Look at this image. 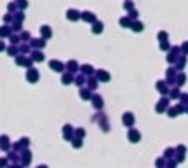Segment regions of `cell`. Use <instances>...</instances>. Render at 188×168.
I'll return each mask as SVG.
<instances>
[{
  "label": "cell",
  "mask_w": 188,
  "mask_h": 168,
  "mask_svg": "<svg viewBox=\"0 0 188 168\" xmlns=\"http://www.w3.org/2000/svg\"><path fill=\"white\" fill-rule=\"evenodd\" d=\"M32 63H34V60H32V58H28V56H25V54H18V56H16V65H20V67L32 68Z\"/></svg>",
  "instance_id": "1"
},
{
  "label": "cell",
  "mask_w": 188,
  "mask_h": 168,
  "mask_svg": "<svg viewBox=\"0 0 188 168\" xmlns=\"http://www.w3.org/2000/svg\"><path fill=\"white\" fill-rule=\"evenodd\" d=\"M63 138H65V140H70V142L76 138V131H74V128H72L70 124H65V126H63Z\"/></svg>",
  "instance_id": "2"
},
{
  "label": "cell",
  "mask_w": 188,
  "mask_h": 168,
  "mask_svg": "<svg viewBox=\"0 0 188 168\" xmlns=\"http://www.w3.org/2000/svg\"><path fill=\"white\" fill-rule=\"evenodd\" d=\"M27 81L28 82H37V81H39V70L37 68H34V67H32V68H28L27 70Z\"/></svg>",
  "instance_id": "3"
},
{
  "label": "cell",
  "mask_w": 188,
  "mask_h": 168,
  "mask_svg": "<svg viewBox=\"0 0 188 168\" xmlns=\"http://www.w3.org/2000/svg\"><path fill=\"white\" fill-rule=\"evenodd\" d=\"M49 68L53 72H63V70H67V67H65V63L58 61V60H51L49 61Z\"/></svg>",
  "instance_id": "4"
},
{
  "label": "cell",
  "mask_w": 188,
  "mask_h": 168,
  "mask_svg": "<svg viewBox=\"0 0 188 168\" xmlns=\"http://www.w3.org/2000/svg\"><path fill=\"white\" fill-rule=\"evenodd\" d=\"M121 121H123V124L128 126V128H132L134 123H135V117H134L132 112H125L123 116H121Z\"/></svg>",
  "instance_id": "5"
},
{
  "label": "cell",
  "mask_w": 188,
  "mask_h": 168,
  "mask_svg": "<svg viewBox=\"0 0 188 168\" xmlns=\"http://www.w3.org/2000/svg\"><path fill=\"white\" fill-rule=\"evenodd\" d=\"M95 77H97L100 82H107V81H111V75H109V72H107V70H102V68L95 72Z\"/></svg>",
  "instance_id": "6"
},
{
  "label": "cell",
  "mask_w": 188,
  "mask_h": 168,
  "mask_svg": "<svg viewBox=\"0 0 188 168\" xmlns=\"http://www.w3.org/2000/svg\"><path fill=\"white\" fill-rule=\"evenodd\" d=\"M30 46H32V47L34 49H44L46 47V39H42V37H39V39H32V40H30Z\"/></svg>",
  "instance_id": "7"
},
{
  "label": "cell",
  "mask_w": 188,
  "mask_h": 168,
  "mask_svg": "<svg viewBox=\"0 0 188 168\" xmlns=\"http://www.w3.org/2000/svg\"><path fill=\"white\" fill-rule=\"evenodd\" d=\"M81 19H83L84 23H91V25H93V23L97 21V16L91 12V11H84V12L81 14Z\"/></svg>",
  "instance_id": "8"
},
{
  "label": "cell",
  "mask_w": 188,
  "mask_h": 168,
  "mask_svg": "<svg viewBox=\"0 0 188 168\" xmlns=\"http://www.w3.org/2000/svg\"><path fill=\"white\" fill-rule=\"evenodd\" d=\"M155 110L158 112V114H162L164 110H169V98H162L160 102L157 103V107H155Z\"/></svg>",
  "instance_id": "9"
},
{
  "label": "cell",
  "mask_w": 188,
  "mask_h": 168,
  "mask_svg": "<svg viewBox=\"0 0 188 168\" xmlns=\"http://www.w3.org/2000/svg\"><path fill=\"white\" fill-rule=\"evenodd\" d=\"M21 165L23 166H28L30 163H32V152L28 151V149H25V151H21Z\"/></svg>",
  "instance_id": "10"
},
{
  "label": "cell",
  "mask_w": 188,
  "mask_h": 168,
  "mask_svg": "<svg viewBox=\"0 0 188 168\" xmlns=\"http://www.w3.org/2000/svg\"><path fill=\"white\" fill-rule=\"evenodd\" d=\"M65 67H67V72H70V74H76L77 70H81L79 63H77L76 60H70V61H67V63H65Z\"/></svg>",
  "instance_id": "11"
},
{
  "label": "cell",
  "mask_w": 188,
  "mask_h": 168,
  "mask_svg": "<svg viewBox=\"0 0 188 168\" xmlns=\"http://www.w3.org/2000/svg\"><path fill=\"white\" fill-rule=\"evenodd\" d=\"M128 140H130L132 144H137L141 140V133L137 131L135 128H130V130H128Z\"/></svg>",
  "instance_id": "12"
},
{
  "label": "cell",
  "mask_w": 188,
  "mask_h": 168,
  "mask_svg": "<svg viewBox=\"0 0 188 168\" xmlns=\"http://www.w3.org/2000/svg\"><path fill=\"white\" fill-rule=\"evenodd\" d=\"M81 14L83 12H79L76 9H69V11H67V19L69 21H79L81 19Z\"/></svg>",
  "instance_id": "13"
},
{
  "label": "cell",
  "mask_w": 188,
  "mask_h": 168,
  "mask_svg": "<svg viewBox=\"0 0 188 168\" xmlns=\"http://www.w3.org/2000/svg\"><path fill=\"white\" fill-rule=\"evenodd\" d=\"M95 72H97V70L93 68L91 65H88V63H86V65H81V74H83V75L91 77V75H95Z\"/></svg>",
  "instance_id": "14"
},
{
  "label": "cell",
  "mask_w": 188,
  "mask_h": 168,
  "mask_svg": "<svg viewBox=\"0 0 188 168\" xmlns=\"http://www.w3.org/2000/svg\"><path fill=\"white\" fill-rule=\"evenodd\" d=\"M39 32H41V37L42 39H51V35H53V32H51V26H48V25H42L41 28H39Z\"/></svg>",
  "instance_id": "15"
},
{
  "label": "cell",
  "mask_w": 188,
  "mask_h": 168,
  "mask_svg": "<svg viewBox=\"0 0 188 168\" xmlns=\"http://www.w3.org/2000/svg\"><path fill=\"white\" fill-rule=\"evenodd\" d=\"M34 47L30 46V42H21L20 44V54H32Z\"/></svg>",
  "instance_id": "16"
},
{
  "label": "cell",
  "mask_w": 188,
  "mask_h": 168,
  "mask_svg": "<svg viewBox=\"0 0 188 168\" xmlns=\"http://www.w3.org/2000/svg\"><path fill=\"white\" fill-rule=\"evenodd\" d=\"M104 32V23L102 21H95L93 25H91V33H95V35H98V33H102Z\"/></svg>",
  "instance_id": "17"
},
{
  "label": "cell",
  "mask_w": 188,
  "mask_h": 168,
  "mask_svg": "<svg viewBox=\"0 0 188 168\" xmlns=\"http://www.w3.org/2000/svg\"><path fill=\"white\" fill-rule=\"evenodd\" d=\"M157 89L160 91L162 95H169V84H167V81H158L157 82Z\"/></svg>",
  "instance_id": "18"
},
{
  "label": "cell",
  "mask_w": 188,
  "mask_h": 168,
  "mask_svg": "<svg viewBox=\"0 0 188 168\" xmlns=\"http://www.w3.org/2000/svg\"><path fill=\"white\" fill-rule=\"evenodd\" d=\"M14 32H13V28H11V25H4L2 26V30H0V37L2 39H7V37H11Z\"/></svg>",
  "instance_id": "19"
},
{
  "label": "cell",
  "mask_w": 188,
  "mask_h": 168,
  "mask_svg": "<svg viewBox=\"0 0 188 168\" xmlns=\"http://www.w3.org/2000/svg\"><path fill=\"white\" fill-rule=\"evenodd\" d=\"M30 56H32V60H34V61H44V58H46V56H44V53H42L41 49H34Z\"/></svg>",
  "instance_id": "20"
},
{
  "label": "cell",
  "mask_w": 188,
  "mask_h": 168,
  "mask_svg": "<svg viewBox=\"0 0 188 168\" xmlns=\"http://www.w3.org/2000/svg\"><path fill=\"white\" fill-rule=\"evenodd\" d=\"M132 23L134 21L128 18V16H121L120 18V26L121 28H132Z\"/></svg>",
  "instance_id": "21"
},
{
  "label": "cell",
  "mask_w": 188,
  "mask_h": 168,
  "mask_svg": "<svg viewBox=\"0 0 188 168\" xmlns=\"http://www.w3.org/2000/svg\"><path fill=\"white\" fill-rule=\"evenodd\" d=\"M97 86H98V79L95 75H91V77H88V82H86V88L88 89H97Z\"/></svg>",
  "instance_id": "22"
},
{
  "label": "cell",
  "mask_w": 188,
  "mask_h": 168,
  "mask_svg": "<svg viewBox=\"0 0 188 168\" xmlns=\"http://www.w3.org/2000/svg\"><path fill=\"white\" fill-rule=\"evenodd\" d=\"M79 96L83 98V100H91L93 95H91V89H88V88H81V89H79Z\"/></svg>",
  "instance_id": "23"
},
{
  "label": "cell",
  "mask_w": 188,
  "mask_h": 168,
  "mask_svg": "<svg viewBox=\"0 0 188 168\" xmlns=\"http://www.w3.org/2000/svg\"><path fill=\"white\" fill-rule=\"evenodd\" d=\"M76 81V77H74V74H70V72H65L62 75V84H70Z\"/></svg>",
  "instance_id": "24"
},
{
  "label": "cell",
  "mask_w": 188,
  "mask_h": 168,
  "mask_svg": "<svg viewBox=\"0 0 188 168\" xmlns=\"http://www.w3.org/2000/svg\"><path fill=\"white\" fill-rule=\"evenodd\" d=\"M91 102H93V107H95V109H102V105H104V102H102V96H100V95H93Z\"/></svg>",
  "instance_id": "25"
},
{
  "label": "cell",
  "mask_w": 188,
  "mask_h": 168,
  "mask_svg": "<svg viewBox=\"0 0 188 168\" xmlns=\"http://www.w3.org/2000/svg\"><path fill=\"white\" fill-rule=\"evenodd\" d=\"M88 82V79H86V75H83V74H81V75H76V81H74V84H76V86H79V88H83L84 84Z\"/></svg>",
  "instance_id": "26"
},
{
  "label": "cell",
  "mask_w": 188,
  "mask_h": 168,
  "mask_svg": "<svg viewBox=\"0 0 188 168\" xmlns=\"http://www.w3.org/2000/svg\"><path fill=\"white\" fill-rule=\"evenodd\" d=\"M176 63H178V65H176V70H183L185 68V65H186V56L181 54L179 58H178V61Z\"/></svg>",
  "instance_id": "27"
},
{
  "label": "cell",
  "mask_w": 188,
  "mask_h": 168,
  "mask_svg": "<svg viewBox=\"0 0 188 168\" xmlns=\"http://www.w3.org/2000/svg\"><path fill=\"white\" fill-rule=\"evenodd\" d=\"M142 30H144V25H142V21H134V23H132V32L139 33V32H142Z\"/></svg>",
  "instance_id": "28"
},
{
  "label": "cell",
  "mask_w": 188,
  "mask_h": 168,
  "mask_svg": "<svg viewBox=\"0 0 188 168\" xmlns=\"http://www.w3.org/2000/svg\"><path fill=\"white\" fill-rule=\"evenodd\" d=\"M20 37H21V42H30L32 40V33L28 32V30H23L20 33Z\"/></svg>",
  "instance_id": "29"
},
{
  "label": "cell",
  "mask_w": 188,
  "mask_h": 168,
  "mask_svg": "<svg viewBox=\"0 0 188 168\" xmlns=\"http://www.w3.org/2000/svg\"><path fill=\"white\" fill-rule=\"evenodd\" d=\"M7 54L9 56H18L20 54V46H11V47H7Z\"/></svg>",
  "instance_id": "30"
},
{
  "label": "cell",
  "mask_w": 188,
  "mask_h": 168,
  "mask_svg": "<svg viewBox=\"0 0 188 168\" xmlns=\"http://www.w3.org/2000/svg\"><path fill=\"white\" fill-rule=\"evenodd\" d=\"M9 42H11V46H18V44H21V37L20 35L13 33L11 37H9Z\"/></svg>",
  "instance_id": "31"
},
{
  "label": "cell",
  "mask_w": 188,
  "mask_h": 168,
  "mask_svg": "<svg viewBox=\"0 0 188 168\" xmlns=\"http://www.w3.org/2000/svg\"><path fill=\"white\" fill-rule=\"evenodd\" d=\"M185 82H186V75H185V74H178V77H176V86H183Z\"/></svg>",
  "instance_id": "32"
},
{
  "label": "cell",
  "mask_w": 188,
  "mask_h": 168,
  "mask_svg": "<svg viewBox=\"0 0 188 168\" xmlns=\"http://www.w3.org/2000/svg\"><path fill=\"white\" fill-rule=\"evenodd\" d=\"M158 40H160V42H167L169 40V33L165 32V30L158 32Z\"/></svg>",
  "instance_id": "33"
},
{
  "label": "cell",
  "mask_w": 188,
  "mask_h": 168,
  "mask_svg": "<svg viewBox=\"0 0 188 168\" xmlns=\"http://www.w3.org/2000/svg\"><path fill=\"white\" fill-rule=\"evenodd\" d=\"M174 152H176V149H172V147H167V149H165V151H164V158H172V156H174Z\"/></svg>",
  "instance_id": "34"
},
{
  "label": "cell",
  "mask_w": 188,
  "mask_h": 168,
  "mask_svg": "<svg viewBox=\"0 0 188 168\" xmlns=\"http://www.w3.org/2000/svg\"><path fill=\"white\" fill-rule=\"evenodd\" d=\"M123 9H125L127 12L132 11V9H135V7H134V2L132 0H125V2H123Z\"/></svg>",
  "instance_id": "35"
},
{
  "label": "cell",
  "mask_w": 188,
  "mask_h": 168,
  "mask_svg": "<svg viewBox=\"0 0 188 168\" xmlns=\"http://www.w3.org/2000/svg\"><path fill=\"white\" fill-rule=\"evenodd\" d=\"M7 149H9V137L2 135V151H7Z\"/></svg>",
  "instance_id": "36"
},
{
  "label": "cell",
  "mask_w": 188,
  "mask_h": 168,
  "mask_svg": "<svg viewBox=\"0 0 188 168\" xmlns=\"http://www.w3.org/2000/svg\"><path fill=\"white\" fill-rule=\"evenodd\" d=\"M14 21H20V23H23V21H25V14H23V11L14 12Z\"/></svg>",
  "instance_id": "37"
},
{
  "label": "cell",
  "mask_w": 188,
  "mask_h": 168,
  "mask_svg": "<svg viewBox=\"0 0 188 168\" xmlns=\"http://www.w3.org/2000/svg\"><path fill=\"white\" fill-rule=\"evenodd\" d=\"M13 21H14V14H11V12L4 14V25H9V23H13Z\"/></svg>",
  "instance_id": "38"
},
{
  "label": "cell",
  "mask_w": 188,
  "mask_h": 168,
  "mask_svg": "<svg viewBox=\"0 0 188 168\" xmlns=\"http://www.w3.org/2000/svg\"><path fill=\"white\" fill-rule=\"evenodd\" d=\"M11 28H13V32H23V30H21V23L20 21H13V23H11Z\"/></svg>",
  "instance_id": "39"
},
{
  "label": "cell",
  "mask_w": 188,
  "mask_h": 168,
  "mask_svg": "<svg viewBox=\"0 0 188 168\" xmlns=\"http://www.w3.org/2000/svg\"><path fill=\"white\" fill-rule=\"evenodd\" d=\"M130 19H134V21H137V18H139V12H137V9H132V11H128V14H127Z\"/></svg>",
  "instance_id": "40"
},
{
  "label": "cell",
  "mask_w": 188,
  "mask_h": 168,
  "mask_svg": "<svg viewBox=\"0 0 188 168\" xmlns=\"http://www.w3.org/2000/svg\"><path fill=\"white\" fill-rule=\"evenodd\" d=\"M169 96H171V98H179V96H181V93H179V89H178V88H174V89L169 91Z\"/></svg>",
  "instance_id": "41"
},
{
  "label": "cell",
  "mask_w": 188,
  "mask_h": 168,
  "mask_svg": "<svg viewBox=\"0 0 188 168\" xmlns=\"http://www.w3.org/2000/svg\"><path fill=\"white\" fill-rule=\"evenodd\" d=\"M178 58H179V56L172 54V53H167V63H176L178 61Z\"/></svg>",
  "instance_id": "42"
},
{
  "label": "cell",
  "mask_w": 188,
  "mask_h": 168,
  "mask_svg": "<svg viewBox=\"0 0 188 168\" xmlns=\"http://www.w3.org/2000/svg\"><path fill=\"white\" fill-rule=\"evenodd\" d=\"M155 165L158 168H165V165H167V163H165V158H158V159L155 161Z\"/></svg>",
  "instance_id": "43"
},
{
  "label": "cell",
  "mask_w": 188,
  "mask_h": 168,
  "mask_svg": "<svg viewBox=\"0 0 188 168\" xmlns=\"http://www.w3.org/2000/svg\"><path fill=\"white\" fill-rule=\"evenodd\" d=\"M86 137V131H84L83 128H77L76 130V138H84Z\"/></svg>",
  "instance_id": "44"
},
{
  "label": "cell",
  "mask_w": 188,
  "mask_h": 168,
  "mask_svg": "<svg viewBox=\"0 0 188 168\" xmlns=\"http://www.w3.org/2000/svg\"><path fill=\"white\" fill-rule=\"evenodd\" d=\"M72 145L76 147V149H81L83 147V138H74L72 140Z\"/></svg>",
  "instance_id": "45"
},
{
  "label": "cell",
  "mask_w": 188,
  "mask_h": 168,
  "mask_svg": "<svg viewBox=\"0 0 188 168\" xmlns=\"http://www.w3.org/2000/svg\"><path fill=\"white\" fill-rule=\"evenodd\" d=\"M171 47H172V46H171V42H160V49L162 51H171Z\"/></svg>",
  "instance_id": "46"
},
{
  "label": "cell",
  "mask_w": 188,
  "mask_h": 168,
  "mask_svg": "<svg viewBox=\"0 0 188 168\" xmlns=\"http://www.w3.org/2000/svg\"><path fill=\"white\" fill-rule=\"evenodd\" d=\"M179 47H181V54L186 56V54H188V40H185L181 46H179Z\"/></svg>",
  "instance_id": "47"
},
{
  "label": "cell",
  "mask_w": 188,
  "mask_h": 168,
  "mask_svg": "<svg viewBox=\"0 0 188 168\" xmlns=\"http://www.w3.org/2000/svg\"><path fill=\"white\" fill-rule=\"evenodd\" d=\"M179 102L183 105H188V93H181V96H179Z\"/></svg>",
  "instance_id": "48"
},
{
  "label": "cell",
  "mask_w": 188,
  "mask_h": 168,
  "mask_svg": "<svg viewBox=\"0 0 188 168\" xmlns=\"http://www.w3.org/2000/svg\"><path fill=\"white\" fill-rule=\"evenodd\" d=\"M20 144L23 145V149H27V145L30 144V140H28L27 137H23V138H20Z\"/></svg>",
  "instance_id": "49"
},
{
  "label": "cell",
  "mask_w": 188,
  "mask_h": 168,
  "mask_svg": "<svg viewBox=\"0 0 188 168\" xmlns=\"http://www.w3.org/2000/svg\"><path fill=\"white\" fill-rule=\"evenodd\" d=\"M176 152H178V154H185V152H186V147H185V145H178V147H176Z\"/></svg>",
  "instance_id": "50"
},
{
  "label": "cell",
  "mask_w": 188,
  "mask_h": 168,
  "mask_svg": "<svg viewBox=\"0 0 188 168\" xmlns=\"http://www.w3.org/2000/svg\"><path fill=\"white\" fill-rule=\"evenodd\" d=\"M18 7H20V11H23V9H27V7H28V2H27V0H23V2H18Z\"/></svg>",
  "instance_id": "51"
},
{
  "label": "cell",
  "mask_w": 188,
  "mask_h": 168,
  "mask_svg": "<svg viewBox=\"0 0 188 168\" xmlns=\"http://www.w3.org/2000/svg\"><path fill=\"white\" fill-rule=\"evenodd\" d=\"M176 165H178V161H176V159L167 161V165H165V168H176Z\"/></svg>",
  "instance_id": "52"
},
{
  "label": "cell",
  "mask_w": 188,
  "mask_h": 168,
  "mask_svg": "<svg viewBox=\"0 0 188 168\" xmlns=\"http://www.w3.org/2000/svg\"><path fill=\"white\" fill-rule=\"evenodd\" d=\"M9 159H11V161H18V156H16V152H14V151H11V152H9Z\"/></svg>",
  "instance_id": "53"
},
{
  "label": "cell",
  "mask_w": 188,
  "mask_h": 168,
  "mask_svg": "<svg viewBox=\"0 0 188 168\" xmlns=\"http://www.w3.org/2000/svg\"><path fill=\"white\" fill-rule=\"evenodd\" d=\"M0 166L7 168V158H2V159H0Z\"/></svg>",
  "instance_id": "54"
},
{
  "label": "cell",
  "mask_w": 188,
  "mask_h": 168,
  "mask_svg": "<svg viewBox=\"0 0 188 168\" xmlns=\"http://www.w3.org/2000/svg\"><path fill=\"white\" fill-rule=\"evenodd\" d=\"M7 168H23V165H14V163H13L11 166H7Z\"/></svg>",
  "instance_id": "55"
},
{
  "label": "cell",
  "mask_w": 188,
  "mask_h": 168,
  "mask_svg": "<svg viewBox=\"0 0 188 168\" xmlns=\"http://www.w3.org/2000/svg\"><path fill=\"white\" fill-rule=\"evenodd\" d=\"M37 168H48V166H46V165H39Z\"/></svg>",
  "instance_id": "56"
},
{
  "label": "cell",
  "mask_w": 188,
  "mask_h": 168,
  "mask_svg": "<svg viewBox=\"0 0 188 168\" xmlns=\"http://www.w3.org/2000/svg\"><path fill=\"white\" fill-rule=\"evenodd\" d=\"M14 2H23V0H14Z\"/></svg>",
  "instance_id": "57"
},
{
  "label": "cell",
  "mask_w": 188,
  "mask_h": 168,
  "mask_svg": "<svg viewBox=\"0 0 188 168\" xmlns=\"http://www.w3.org/2000/svg\"><path fill=\"white\" fill-rule=\"evenodd\" d=\"M186 114H188V105H186Z\"/></svg>",
  "instance_id": "58"
}]
</instances>
